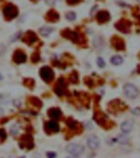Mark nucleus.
<instances>
[{
    "label": "nucleus",
    "instance_id": "obj_33",
    "mask_svg": "<svg viewBox=\"0 0 140 158\" xmlns=\"http://www.w3.org/2000/svg\"><path fill=\"white\" fill-rule=\"evenodd\" d=\"M45 2L48 3V5L53 6V5H55L56 0H45Z\"/></svg>",
    "mask_w": 140,
    "mask_h": 158
},
{
    "label": "nucleus",
    "instance_id": "obj_9",
    "mask_svg": "<svg viewBox=\"0 0 140 158\" xmlns=\"http://www.w3.org/2000/svg\"><path fill=\"white\" fill-rule=\"evenodd\" d=\"M96 18L99 23H105L107 21H109L110 15H109L108 12H107V11H101V12H98Z\"/></svg>",
    "mask_w": 140,
    "mask_h": 158
},
{
    "label": "nucleus",
    "instance_id": "obj_21",
    "mask_svg": "<svg viewBox=\"0 0 140 158\" xmlns=\"http://www.w3.org/2000/svg\"><path fill=\"white\" fill-rule=\"evenodd\" d=\"M66 17L68 21H75L76 18V14L74 12H69L66 14Z\"/></svg>",
    "mask_w": 140,
    "mask_h": 158
},
{
    "label": "nucleus",
    "instance_id": "obj_16",
    "mask_svg": "<svg viewBox=\"0 0 140 158\" xmlns=\"http://www.w3.org/2000/svg\"><path fill=\"white\" fill-rule=\"evenodd\" d=\"M116 28L120 30H121L123 32H128L129 29H130V23L127 21H121L119 23H117L116 25Z\"/></svg>",
    "mask_w": 140,
    "mask_h": 158
},
{
    "label": "nucleus",
    "instance_id": "obj_37",
    "mask_svg": "<svg viewBox=\"0 0 140 158\" xmlns=\"http://www.w3.org/2000/svg\"><path fill=\"white\" fill-rule=\"evenodd\" d=\"M138 3H140V0H138Z\"/></svg>",
    "mask_w": 140,
    "mask_h": 158
},
{
    "label": "nucleus",
    "instance_id": "obj_6",
    "mask_svg": "<svg viewBox=\"0 0 140 158\" xmlns=\"http://www.w3.org/2000/svg\"><path fill=\"white\" fill-rule=\"evenodd\" d=\"M61 35L63 37L66 38V39H69L71 40L73 42L76 43L78 42V40H79V35L75 31H73V30H64L63 31L61 32Z\"/></svg>",
    "mask_w": 140,
    "mask_h": 158
},
{
    "label": "nucleus",
    "instance_id": "obj_32",
    "mask_svg": "<svg viewBox=\"0 0 140 158\" xmlns=\"http://www.w3.org/2000/svg\"><path fill=\"white\" fill-rule=\"evenodd\" d=\"M20 35H21V32H18V33H16L15 35H14L13 37H12V41H16V40H18V38H20Z\"/></svg>",
    "mask_w": 140,
    "mask_h": 158
},
{
    "label": "nucleus",
    "instance_id": "obj_24",
    "mask_svg": "<svg viewBox=\"0 0 140 158\" xmlns=\"http://www.w3.org/2000/svg\"><path fill=\"white\" fill-rule=\"evenodd\" d=\"M40 60V56L39 53H34V54H32L31 61H33V62L36 63V62H38V61H39Z\"/></svg>",
    "mask_w": 140,
    "mask_h": 158
},
{
    "label": "nucleus",
    "instance_id": "obj_39",
    "mask_svg": "<svg viewBox=\"0 0 140 158\" xmlns=\"http://www.w3.org/2000/svg\"><path fill=\"white\" fill-rule=\"evenodd\" d=\"M21 158H25V157H21Z\"/></svg>",
    "mask_w": 140,
    "mask_h": 158
},
{
    "label": "nucleus",
    "instance_id": "obj_1",
    "mask_svg": "<svg viewBox=\"0 0 140 158\" xmlns=\"http://www.w3.org/2000/svg\"><path fill=\"white\" fill-rule=\"evenodd\" d=\"M18 12H19L17 7L14 5V4H12V3L7 4L3 10V16L8 21L16 18V16H18Z\"/></svg>",
    "mask_w": 140,
    "mask_h": 158
},
{
    "label": "nucleus",
    "instance_id": "obj_31",
    "mask_svg": "<svg viewBox=\"0 0 140 158\" xmlns=\"http://www.w3.org/2000/svg\"><path fill=\"white\" fill-rule=\"evenodd\" d=\"M132 112L136 116H140V108L139 107H136L135 109H133Z\"/></svg>",
    "mask_w": 140,
    "mask_h": 158
},
{
    "label": "nucleus",
    "instance_id": "obj_26",
    "mask_svg": "<svg viewBox=\"0 0 140 158\" xmlns=\"http://www.w3.org/2000/svg\"><path fill=\"white\" fill-rule=\"evenodd\" d=\"M25 83H26L25 84L26 85L27 87L32 88L33 86H34V81L32 79H25Z\"/></svg>",
    "mask_w": 140,
    "mask_h": 158
},
{
    "label": "nucleus",
    "instance_id": "obj_34",
    "mask_svg": "<svg viewBox=\"0 0 140 158\" xmlns=\"http://www.w3.org/2000/svg\"><path fill=\"white\" fill-rule=\"evenodd\" d=\"M3 113H4V111H3V108L0 107V116H2L3 115Z\"/></svg>",
    "mask_w": 140,
    "mask_h": 158
},
{
    "label": "nucleus",
    "instance_id": "obj_19",
    "mask_svg": "<svg viewBox=\"0 0 140 158\" xmlns=\"http://www.w3.org/2000/svg\"><path fill=\"white\" fill-rule=\"evenodd\" d=\"M53 32V29L50 27H42L40 29V33L42 36H48Z\"/></svg>",
    "mask_w": 140,
    "mask_h": 158
},
{
    "label": "nucleus",
    "instance_id": "obj_20",
    "mask_svg": "<svg viewBox=\"0 0 140 158\" xmlns=\"http://www.w3.org/2000/svg\"><path fill=\"white\" fill-rule=\"evenodd\" d=\"M66 125H67V126H68L70 129H75V127H76V122L72 118H69L68 120L66 121Z\"/></svg>",
    "mask_w": 140,
    "mask_h": 158
},
{
    "label": "nucleus",
    "instance_id": "obj_35",
    "mask_svg": "<svg viewBox=\"0 0 140 158\" xmlns=\"http://www.w3.org/2000/svg\"><path fill=\"white\" fill-rule=\"evenodd\" d=\"M3 79V76H2V75L0 74V79Z\"/></svg>",
    "mask_w": 140,
    "mask_h": 158
},
{
    "label": "nucleus",
    "instance_id": "obj_2",
    "mask_svg": "<svg viewBox=\"0 0 140 158\" xmlns=\"http://www.w3.org/2000/svg\"><path fill=\"white\" fill-rule=\"evenodd\" d=\"M66 150L67 153L70 154L75 156H79V155H81L84 153L85 148L83 147L82 145L77 144V143H70L66 146Z\"/></svg>",
    "mask_w": 140,
    "mask_h": 158
},
{
    "label": "nucleus",
    "instance_id": "obj_8",
    "mask_svg": "<svg viewBox=\"0 0 140 158\" xmlns=\"http://www.w3.org/2000/svg\"><path fill=\"white\" fill-rule=\"evenodd\" d=\"M99 143H100L99 139L95 135H91V136L88 138L87 144L90 149H92V150L97 149L99 147Z\"/></svg>",
    "mask_w": 140,
    "mask_h": 158
},
{
    "label": "nucleus",
    "instance_id": "obj_7",
    "mask_svg": "<svg viewBox=\"0 0 140 158\" xmlns=\"http://www.w3.org/2000/svg\"><path fill=\"white\" fill-rule=\"evenodd\" d=\"M26 54L21 50H16L13 54V61L16 64L24 63L26 61Z\"/></svg>",
    "mask_w": 140,
    "mask_h": 158
},
{
    "label": "nucleus",
    "instance_id": "obj_5",
    "mask_svg": "<svg viewBox=\"0 0 140 158\" xmlns=\"http://www.w3.org/2000/svg\"><path fill=\"white\" fill-rule=\"evenodd\" d=\"M124 93L127 98H135L138 94V91L134 84H127L124 86Z\"/></svg>",
    "mask_w": 140,
    "mask_h": 158
},
{
    "label": "nucleus",
    "instance_id": "obj_38",
    "mask_svg": "<svg viewBox=\"0 0 140 158\" xmlns=\"http://www.w3.org/2000/svg\"><path fill=\"white\" fill-rule=\"evenodd\" d=\"M66 158H71V157H66Z\"/></svg>",
    "mask_w": 140,
    "mask_h": 158
},
{
    "label": "nucleus",
    "instance_id": "obj_27",
    "mask_svg": "<svg viewBox=\"0 0 140 158\" xmlns=\"http://www.w3.org/2000/svg\"><path fill=\"white\" fill-rule=\"evenodd\" d=\"M97 63H98V66L100 67V68H103L105 66V61L102 58H98L97 59Z\"/></svg>",
    "mask_w": 140,
    "mask_h": 158
},
{
    "label": "nucleus",
    "instance_id": "obj_14",
    "mask_svg": "<svg viewBox=\"0 0 140 158\" xmlns=\"http://www.w3.org/2000/svg\"><path fill=\"white\" fill-rule=\"evenodd\" d=\"M48 115L49 117L55 120H58L61 116V111L59 108L53 107L50 108L48 111Z\"/></svg>",
    "mask_w": 140,
    "mask_h": 158
},
{
    "label": "nucleus",
    "instance_id": "obj_4",
    "mask_svg": "<svg viewBox=\"0 0 140 158\" xmlns=\"http://www.w3.org/2000/svg\"><path fill=\"white\" fill-rule=\"evenodd\" d=\"M20 146L21 148H27L28 150H30L34 148V139L30 135H23L20 140Z\"/></svg>",
    "mask_w": 140,
    "mask_h": 158
},
{
    "label": "nucleus",
    "instance_id": "obj_25",
    "mask_svg": "<svg viewBox=\"0 0 140 158\" xmlns=\"http://www.w3.org/2000/svg\"><path fill=\"white\" fill-rule=\"evenodd\" d=\"M7 139V133L3 129H0V140L4 141Z\"/></svg>",
    "mask_w": 140,
    "mask_h": 158
},
{
    "label": "nucleus",
    "instance_id": "obj_18",
    "mask_svg": "<svg viewBox=\"0 0 140 158\" xmlns=\"http://www.w3.org/2000/svg\"><path fill=\"white\" fill-rule=\"evenodd\" d=\"M30 102L35 107L39 108L42 107V102H41L40 98H36V97H32V98H30Z\"/></svg>",
    "mask_w": 140,
    "mask_h": 158
},
{
    "label": "nucleus",
    "instance_id": "obj_3",
    "mask_svg": "<svg viewBox=\"0 0 140 158\" xmlns=\"http://www.w3.org/2000/svg\"><path fill=\"white\" fill-rule=\"evenodd\" d=\"M40 75L44 81L51 82L54 79V72L49 66H43L40 69Z\"/></svg>",
    "mask_w": 140,
    "mask_h": 158
},
{
    "label": "nucleus",
    "instance_id": "obj_13",
    "mask_svg": "<svg viewBox=\"0 0 140 158\" xmlns=\"http://www.w3.org/2000/svg\"><path fill=\"white\" fill-rule=\"evenodd\" d=\"M59 18H60L59 14L55 10H53V9L48 11V13L46 14V19L50 22H56V21H58L59 20Z\"/></svg>",
    "mask_w": 140,
    "mask_h": 158
},
{
    "label": "nucleus",
    "instance_id": "obj_12",
    "mask_svg": "<svg viewBox=\"0 0 140 158\" xmlns=\"http://www.w3.org/2000/svg\"><path fill=\"white\" fill-rule=\"evenodd\" d=\"M38 40L37 36H36V34H34V32L32 31H28L26 34L25 35V38L23 39L24 40V42L27 43L28 44L30 45L32 44H34V43L36 42V40Z\"/></svg>",
    "mask_w": 140,
    "mask_h": 158
},
{
    "label": "nucleus",
    "instance_id": "obj_17",
    "mask_svg": "<svg viewBox=\"0 0 140 158\" xmlns=\"http://www.w3.org/2000/svg\"><path fill=\"white\" fill-rule=\"evenodd\" d=\"M123 61H124V60H123V58L121 56L116 55L111 58V62L115 66H119V65L123 63Z\"/></svg>",
    "mask_w": 140,
    "mask_h": 158
},
{
    "label": "nucleus",
    "instance_id": "obj_23",
    "mask_svg": "<svg viewBox=\"0 0 140 158\" xmlns=\"http://www.w3.org/2000/svg\"><path fill=\"white\" fill-rule=\"evenodd\" d=\"M18 127L16 125H13L11 127L10 129V133L12 135H16L18 134Z\"/></svg>",
    "mask_w": 140,
    "mask_h": 158
},
{
    "label": "nucleus",
    "instance_id": "obj_22",
    "mask_svg": "<svg viewBox=\"0 0 140 158\" xmlns=\"http://www.w3.org/2000/svg\"><path fill=\"white\" fill-rule=\"evenodd\" d=\"M115 47L117 48V49H124V43L121 41V40H117L116 42H115V44H114Z\"/></svg>",
    "mask_w": 140,
    "mask_h": 158
},
{
    "label": "nucleus",
    "instance_id": "obj_36",
    "mask_svg": "<svg viewBox=\"0 0 140 158\" xmlns=\"http://www.w3.org/2000/svg\"><path fill=\"white\" fill-rule=\"evenodd\" d=\"M31 1H34V2H37V1H39V0H31Z\"/></svg>",
    "mask_w": 140,
    "mask_h": 158
},
{
    "label": "nucleus",
    "instance_id": "obj_10",
    "mask_svg": "<svg viewBox=\"0 0 140 158\" xmlns=\"http://www.w3.org/2000/svg\"><path fill=\"white\" fill-rule=\"evenodd\" d=\"M65 87H66V85H65L64 79H62V78H61V79L58 81V83L56 84L55 89H54V91H55V93H57V95L61 96V95L63 94L64 90H65Z\"/></svg>",
    "mask_w": 140,
    "mask_h": 158
},
{
    "label": "nucleus",
    "instance_id": "obj_30",
    "mask_svg": "<svg viewBox=\"0 0 140 158\" xmlns=\"http://www.w3.org/2000/svg\"><path fill=\"white\" fill-rule=\"evenodd\" d=\"M56 156H57V154L54 152H48L47 153V157L48 158H55Z\"/></svg>",
    "mask_w": 140,
    "mask_h": 158
},
{
    "label": "nucleus",
    "instance_id": "obj_29",
    "mask_svg": "<svg viewBox=\"0 0 140 158\" xmlns=\"http://www.w3.org/2000/svg\"><path fill=\"white\" fill-rule=\"evenodd\" d=\"M66 3H68L69 5H75L79 3V0H66Z\"/></svg>",
    "mask_w": 140,
    "mask_h": 158
},
{
    "label": "nucleus",
    "instance_id": "obj_15",
    "mask_svg": "<svg viewBox=\"0 0 140 158\" xmlns=\"http://www.w3.org/2000/svg\"><path fill=\"white\" fill-rule=\"evenodd\" d=\"M133 129V123L132 121H124L123 123L121 124V131L124 134H128V133H130Z\"/></svg>",
    "mask_w": 140,
    "mask_h": 158
},
{
    "label": "nucleus",
    "instance_id": "obj_11",
    "mask_svg": "<svg viewBox=\"0 0 140 158\" xmlns=\"http://www.w3.org/2000/svg\"><path fill=\"white\" fill-rule=\"evenodd\" d=\"M45 128L49 132H52V133H57L60 130V127H59V125L53 121H49L46 123V125H45Z\"/></svg>",
    "mask_w": 140,
    "mask_h": 158
},
{
    "label": "nucleus",
    "instance_id": "obj_40",
    "mask_svg": "<svg viewBox=\"0 0 140 158\" xmlns=\"http://www.w3.org/2000/svg\"><path fill=\"white\" fill-rule=\"evenodd\" d=\"M139 19H140V16H139Z\"/></svg>",
    "mask_w": 140,
    "mask_h": 158
},
{
    "label": "nucleus",
    "instance_id": "obj_28",
    "mask_svg": "<svg viewBox=\"0 0 140 158\" xmlns=\"http://www.w3.org/2000/svg\"><path fill=\"white\" fill-rule=\"evenodd\" d=\"M71 79L73 83H76L78 81V75H77L76 72H73L72 75V77H71Z\"/></svg>",
    "mask_w": 140,
    "mask_h": 158
}]
</instances>
